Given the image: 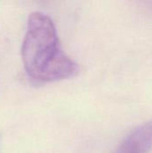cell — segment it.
I'll list each match as a JSON object with an SVG mask.
<instances>
[{"label": "cell", "mask_w": 152, "mask_h": 153, "mask_svg": "<svg viewBox=\"0 0 152 153\" xmlns=\"http://www.w3.org/2000/svg\"><path fill=\"white\" fill-rule=\"evenodd\" d=\"M22 57L28 77L37 84L71 78L79 73L78 65L62 49L53 21L39 12L29 17Z\"/></svg>", "instance_id": "cell-1"}, {"label": "cell", "mask_w": 152, "mask_h": 153, "mask_svg": "<svg viewBox=\"0 0 152 153\" xmlns=\"http://www.w3.org/2000/svg\"><path fill=\"white\" fill-rule=\"evenodd\" d=\"M152 148V120L134 128L114 153H149Z\"/></svg>", "instance_id": "cell-2"}]
</instances>
